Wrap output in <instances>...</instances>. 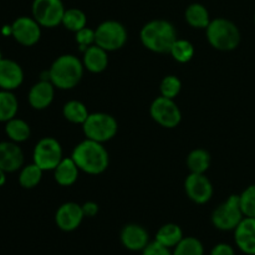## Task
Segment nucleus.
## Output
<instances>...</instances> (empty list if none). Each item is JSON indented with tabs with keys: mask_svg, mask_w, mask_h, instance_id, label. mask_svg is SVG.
<instances>
[{
	"mask_svg": "<svg viewBox=\"0 0 255 255\" xmlns=\"http://www.w3.org/2000/svg\"><path fill=\"white\" fill-rule=\"evenodd\" d=\"M62 115L65 119L71 124H84L86 119L89 117V111L84 102L79 101V100H71L67 101L64 105L62 109Z\"/></svg>",
	"mask_w": 255,
	"mask_h": 255,
	"instance_id": "obj_25",
	"label": "nucleus"
},
{
	"mask_svg": "<svg viewBox=\"0 0 255 255\" xmlns=\"http://www.w3.org/2000/svg\"><path fill=\"white\" fill-rule=\"evenodd\" d=\"M31 11L32 17L42 27H56L62 24L66 9L62 0H34Z\"/></svg>",
	"mask_w": 255,
	"mask_h": 255,
	"instance_id": "obj_8",
	"label": "nucleus"
},
{
	"mask_svg": "<svg viewBox=\"0 0 255 255\" xmlns=\"http://www.w3.org/2000/svg\"><path fill=\"white\" fill-rule=\"evenodd\" d=\"M181 89V80L174 75H167L166 77H163V80L161 81V86H159L162 96L168 97V99H174V97L178 96Z\"/></svg>",
	"mask_w": 255,
	"mask_h": 255,
	"instance_id": "obj_32",
	"label": "nucleus"
},
{
	"mask_svg": "<svg viewBox=\"0 0 255 255\" xmlns=\"http://www.w3.org/2000/svg\"><path fill=\"white\" fill-rule=\"evenodd\" d=\"M184 191L191 201L197 204H204L213 196V186L206 174L191 173L184 181Z\"/></svg>",
	"mask_w": 255,
	"mask_h": 255,
	"instance_id": "obj_12",
	"label": "nucleus"
},
{
	"mask_svg": "<svg viewBox=\"0 0 255 255\" xmlns=\"http://www.w3.org/2000/svg\"><path fill=\"white\" fill-rule=\"evenodd\" d=\"M75 40L79 44L80 50L82 52L90 47L91 45H95V30L90 29V27H84L80 31L75 32Z\"/></svg>",
	"mask_w": 255,
	"mask_h": 255,
	"instance_id": "obj_33",
	"label": "nucleus"
},
{
	"mask_svg": "<svg viewBox=\"0 0 255 255\" xmlns=\"http://www.w3.org/2000/svg\"><path fill=\"white\" fill-rule=\"evenodd\" d=\"M42 171L36 163H31L25 166L24 168L21 169L19 176V183L22 188L26 189H31L35 188L37 184L41 182L42 179Z\"/></svg>",
	"mask_w": 255,
	"mask_h": 255,
	"instance_id": "obj_27",
	"label": "nucleus"
},
{
	"mask_svg": "<svg viewBox=\"0 0 255 255\" xmlns=\"http://www.w3.org/2000/svg\"><path fill=\"white\" fill-rule=\"evenodd\" d=\"M244 218L239 204V196L232 194L212 213V223L221 231H234Z\"/></svg>",
	"mask_w": 255,
	"mask_h": 255,
	"instance_id": "obj_7",
	"label": "nucleus"
},
{
	"mask_svg": "<svg viewBox=\"0 0 255 255\" xmlns=\"http://www.w3.org/2000/svg\"><path fill=\"white\" fill-rule=\"evenodd\" d=\"M34 163L42 171H54L57 164L62 161V147L57 139L45 137L36 143L34 148Z\"/></svg>",
	"mask_w": 255,
	"mask_h": 255,
	"instance_id": "obj_9",
	"label": "nucleus"
},
{
	"mask_svg": "<svg viewBox=\"0 0 255 255\" xmlns=\"http://www.w3.org/2000/svg\"><path fill=\"white\" fill-rule=\"evenodd\" d=\"M211 166V156L206 149H193L187 157V167L191 173L204 174Z\"/></svg>",
	"mask_w": 255,
	"mask_h": 255,
	"instance_id": "obj_26",
	"label": "nucleus"
},
{
	"mask_svg": "<svg viewBox=\"0 0 255 255\" xmlns=\"http://www.w3.org/2000/svg\"><path fill=\"white\" fill-rule=\"evenodd\" d=\"M19 110V101L12 91H0V122H7L16 117Z\"/></svg>",
	"mask_w": 255,
	"mask_h": 255,
	"instance_id": "obj_24",
	"label": "nucleus"
},
{
	"mask_svg": "<svg viewBox=\"0 0 255 255\" xmlns=\"http://www.w3.org/2000/svg\"><path fill=\"white\" fill-rule=\"evenodd\" d=\"M178 39L177 30L172 22L157 19L147 22L141 30V41L146 49L157 54H167Z\"/></svg>",
	"mask_w": 255,
	"mask_h": 255,
	"instance_id": "obj_2",
	"label": "nucleus"
},
{
	"mask_svg": "<svg viewBox=\"0 0 255 255\" xmlns=\"http://www.w3.org/2000/svg\"><path fill=\"white\" fill-rule=\"evenodd\" d=\"M239 204L244 217L255 218V184L247 187L239 194Z\"/></svg>",
	"mask_w": 255,
	"mask_h": 255,
	"instance_id": "obj_31",
	"label": "nucleus"
},
{
	"mask_svg": "<svg viewBox=\"0 0 255 255\" xmlns=\"http://www.w3.org/2000/svg\"><path fill=\"white\" fill-rule=\"evenodd\" d=\"M169 54L172 55L176 61L181 62V64H186V62L191 61L194 56V46L192 42L184 39H177L176 42L172 46Z\"/></svg>",
	"mask_w": 255,
	"mask_h": 255,
	"instance_id": "obj_29",
	"label": "nucleus"
},
{
	"mask_svg": "<svg viewBox=\"0 0 255 255\" xmlns=\"http://www.w3.org/2000/svg\"><path fill=\"white\" fill-rule=\"evenodd\" d=\"M183 239V232L178 224L168 223L162 226L156 234V241L167 248L176 247Z\"/></svg>",
	"mask_w": 255,
	"mask_h": 255,
	"instance_id": "obj_23",
	"label": "nucleus"
},
{
	"mask_svg": "<svg viewBox=\"0 0 255 255\" xmlns=\"http://www.w3.org/2000/svg\"><path fill=\"white\" fill-rule=\"evenodd\" d=\"M5 124H6L5 125V133L9 137L10 141L15 142V143H21V142L29 139L31 129H30L29 124L26 121L14 117Z\"/></svg>",
	"mask_w": 255,
	"mask_h": 255,
	"instance_id": "obj_22",
	"label": "nucleus"
},
{
	"mask_svg": "<svg viewBox=\"0 0 255 255\" xmlns=\"http://www.w3.org/2000/svg\"><path fill=\"white\" fill-rule=\"evenodd\" d=\"M84 64L75 55H61L52 62L49 70V80L60 90H71L81 81Z\"/></svg>",
	"mask_w": 255,
	"mask_h": 255,
	"instance_id": "obj_3",
	"label": "nucleus"
},
{
	"mask_svg": "<svg viewBox=\"0 0 255 255\" xmlns=\"http://www.w3.org/2000/svg\"><path fill=\"white\" fill-rule=\"evenodd\" d=\"M126 41V27L116 20H106L95 29V44L107 52L120 50Z\"/></svg>",
	"mask_w": 255,
	"mask_h": 255,
	"instance_id": "obj_6",
	"label": "nucleus"
},
{
	"mask_svg": "<svg viewBox=\"0 0 255 255\" xmlns=\"http://www.w3.org/2000/svg\"><path fill=\"white\" fill-rule=\"evenodd\" d=\"M82 129L86 138L105 143L114 138L119 129L116 119L105 112L90 114L86 121L82 124Z\"/></svg>",
	"mask_w": 255,
	"mask_h": 255,
	"instance_id": "obj_5",
	"label": "nucleus"
},
{
	"mask_svg": "<svg viewBox=\"0 0 255 255\" xmlns=\"http://www.w3.org/2000/svg\"><path fill=\"white\" fill-rule=\"evenodd\" d=\"M55 96V86L50 80H41L30 89L27 100L35 110H45L51 105Z\"/></svg>",
	"mask_w": 255,
	"mask_h": 255,
	"instance_id": "obj_17",
	"label": "nucleus"
},
{
	"mask_svg": "<svg viewBox=\"0 0 255 255\" xmlns=\"http://www.w3.org/2000/svg\"><path fill=\"white\" fill-rule=\"evenodd\" d=\"M87 24V16L82 10L72 7V9H67L65 11L64 17H62V25L66 27L67 30L72 32H77L81 29L86 27Z\"/></svg>",
	"mask_w": 255,
	"mask_h": 255,
	"instance_id": "obj_28",
	"label": "nucleus"
},
{
	"mask_svg": "<svg viewBox=\"0 0 255 255\" xmlns=\"http://www.w3.org/2000/svg\"><path fill=\"white\" fill-rule=\"evenodd\" d=\"M41 25L29 16H20L11 24V35L24 46H34L41 37Z\"/></svg>",
	"mask_w": 255,
	"mask_h": 255,
	"instance_id": "obj_11",
	"label": "nucleus"
},
{
	"mask_svg": "<svg viewBox=\"0 0 255 255\" xmlns=\"http://www.w3.org/2000/svg\"><path fill=\"white\" fill-rule=\"evenodd\" d=\"M149 112L154 121L166 128H174L182 120V112L174 99L159 96L153 100L149 107Z\"/></svg>",
	"mask_w": 255,
	"mask_h": 255,
	"instance_id": "obj_10",
	"label": "nucleus"
},
{
	"mask_svg": "<svg viewBox=\"0 0 255 255\" xmlns=\"http://www.w3.org/2000/svg\"><path fill=\"white\" fill-rule=\"evenodd\" d=\"M24 81L22 67L16 61L2 59L0 61V89L12 91Z\"/></svg>",
	"mask_w": 255,
	"mask_h": 255,
	"instance_id": "obj_16",
	"label": "nucleus"
},
{
	"mask_svg": "<svg viewBox=\"0 0 255 255\" xmlns=\"http://www.w3.org/2000/svg\"><path fill=\"white\" fill-rule=\"evenodd\" d=\"M204 249L201 241L194 237L183 238L174 247L173 255H203Z\"/></svg>",
	"mask_w": 255,
	"mask_h": 255,
	"instance_id": "obj_30",
	"label": "nucleus"
},
{
	"mask_svg": "<svg viewBox=\"0 0 255 255\" xmlns=\"http://www.w3.org/2000/svg\"><path fill=\"white\" fill-rule=\"evenodd\" d=\"M84 218L85 214L82 211V206L75 202H66L61 204L55 214L56 226L65 232H71L79 228Z\"/></svg>",
	"mask_w": 255,
	"mask_h": 255,
	"instance_id": "obj_13",
	"label": "nucleus"
},
{
	"mask_svg": "<svg viewBox=\"0 0 255 255\" xmlns=\"http://www.w3.org/2000/svg\"><path fill=\"white\" fill-rule=\"evenodd\" d=\"M71 158L77 164L80 171L92 176L104 173L110 162L109 152L106 151L104 144L89 138L80 142L75 147Z\"/></svg>",
	"mask_w": 255,
	"mask_h": 255,
	"instance_id": "obj_1",
	"label": "nucleus"
},
{
	"mask_svg": "<svg viewBox=\"0 0 255 255\" xmlns=\"http://www.w3.org/2000/svg\"><path fill=\"white\" fill-rule=\"evenodd\" d=\"M82 64H84L85 69H87L92 74H100V72L105 71L109 65L107 51L100 47L99 45H91L84 51Z\"/></svg>",
	"mask_w": 255,
	"mask_h": 255,
	"instance_id": "obj_19",
	"label": "nucleus"
},
{
	"mask_svg": "<svg viewBox=\"0 0 255 255\" xmlns=\"http://www.w3.org/2000/svg\"><path fill=\"white\" fill-rule=\"evenodd\" d=\"M254 22H255V14H254Z\"/></svg>",
	"mask_w": 255,
	"mask_h": 255,
	"instance_id": "obj_39",
	"label": "nucleus"
},
{
	"mask_svg": "<svg viewBox=\"0 0 255 255\" xmlns=\"http://www.w3.org/2000/svg\"><path fill=\"white\" fill-rule=\"evenodd\" d=\"M2 59H4V57H2V54H1V51H0V61H1Z\"/></svg>",
	"mask_w": 255,
	"mask_h": 255,
	"instance_id": "obj_38",
	"label": "nucleus"
},
{
	"mask_svg": "<svg viewBox=\"0 0 255 255\" xmlns=\"http://www.w3.org/2000/svg\"><path fill=\"white\" fill-rule=\"evenodd\" d=\"M206 34L209 44L219 51H232L241 42V32L237 25L224 17L212 20L206 29Z\"/></svg>",
	"mask_w": 255,
	"mask_h": 255,
	"instance_id": "obj_4",
	"label": "nucleus"
},
{
	"mask_svg": "<svg viewBox=\"0 0 255 255\" xmlns=\"http://www.w3.org/2000/svg\"><path fill=\"white\" fill-rule=\"evenodd\" d=\"M211 255H234V249L232 248L229 244H217V246L212 249Z\"/></svg>",
	"mask_w": 255,
	"mask_h": 255,
	"instance_id": "obj_35",
	"label": "nucleus"
},
{
	"mask_svg": "<svg viewBox=\"0 0 255 255\" xmlns=\"http://www.w3.org/2000/svg\"><path fill=\"white\" fill-rule=\"evenodd\" d=\"M82 211H84L85 217H95L99 213V204L90 201L82 204Z\"/></svg>",
	"mask_w": 255,
	"mask_h": 255,
	"instance_id": "obj_36",
	"label": "nucleus"
},
{
	"mask_svg": "<svg viewBox=\"0 0 255 255\" xmlns=\"http://www.w3.org/2000/svg\"><path fill=\"white\" fill-rule=\"evenodd\" d=\"M5 183H6V172L0 168V187L4 186Z\"/></svg>",
	"mask_w": 255,
	"mask_h": 255,
	"instance_id": "obj_37",
	"label": "nucleus"
},
{
	"mask_svg": "<svg viewBox=\"0 0 255 255\" xmlns=\"http://www.w3.org/2000/svg\"><path fill=\"white\" fill-rule=\"evenodd\" d=\"M122 244L129 251H143L149 243L148 233L138 224H127L121 231Z\"/></svg>",
	"mask_w": 255,
	"mask_h": 255,
	"instance_id": "obj_18",
	"label": "nucleus"
},
{
	"mask_svg": "<svg viewBox=\"0 0 255 255\" xmlns=\"http://www.w3.org/2000/svg\"><path fill=\"white\" fill-rule=\"evenodd\" d=\"M234 239L243 253L255 255V218L244 217L234 229Z\"/></svg>",
	"mask_w": 255,
	"mask_h": 255,
	"instance_id": "obj_15",
	"label": "nucleus"
},
{
	"mask_svg": "<svg viewBox=\"0 0 255 255\" xmlns=\"http://www.w3.org/2000/svg\"><path fill=\"white\" fill-rule=\"evenodd\" d=\"M143 255H173V254L169 252V248H167V247H164L163 244L154 241L147 244L146 248L143 249Z\"/></svg>",
	"mask_w": 255,
	"mask_h": 255,
	"instance_id": "obj_34",
	"label": "nucleus"
},
{
	"mask_svg": "<svg viewBox=\"0 0 255 255\" xmlns=\"http://www.w3.org/2000/svg\"><path fill=\"white\" fill-rule=\"evenodd\" d=\"M184 17L188 25L194 29H207L209 22L212 21L208 9L199 2H193L189 5L184 12Z\"/></svg>",
	"mask_w": 255,
	"mask_h": 255,
	"instance_id": "obj_21",
	"label": "nucleus"
},
{
	"mask_svg": "<svg viewBox=\"0 0 255 255\" xmlns=\"http://www.w3.org/2000/svg\"><path fill=\"white\" fill-rule=\"evenodd\" d=\"M79 172V167H77V164L75 163V161L71 157L70 158H62V161L54 169L55 181L60 186L70 187L77 181Z\"/></svg>",
	"mask_w": 255,
	"mask_h": 255,
	"instance_id": "obj_20",
	"label": "nucleus"
},
{
	"mask_svg": "<svg viewBox=\"0 0 255 255\" xmlns=\"http://www.w3.org/2000/svg\"><path fill=\"white\" fill-rule=\"evenodd\" d=\"M24 164V152L17 143L0 142V168L6 173L16 172L21 169Z\"/></svg>",
	"mask_w": 255,
	"mask_h": 255,
	"instance_id": "obj_14",
	"label": "nucleus"
}]
</instances>
